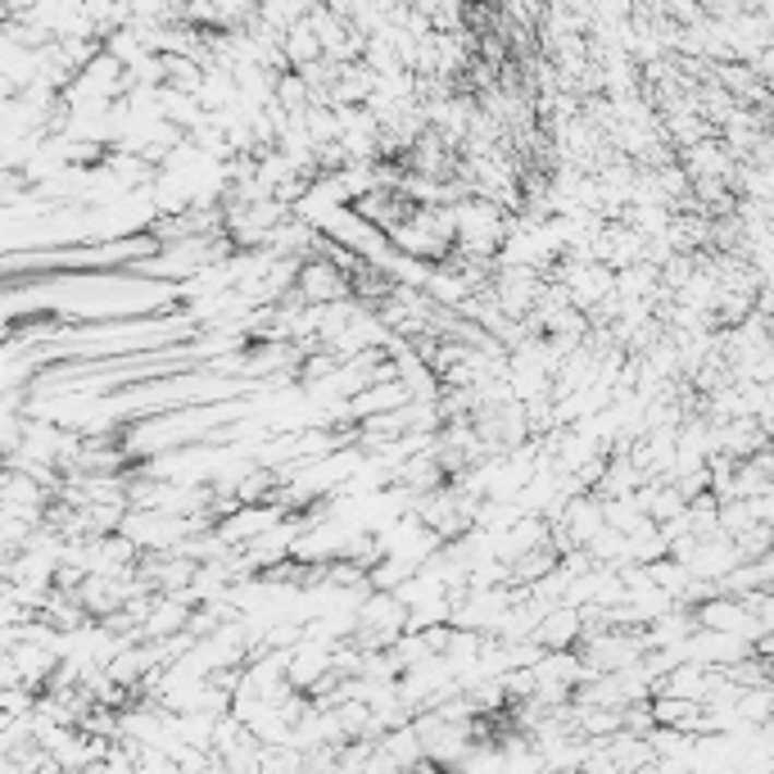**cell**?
<instances>
[{
	"mask_svg": "<svg viewBox=\"0 0 774 774\" xmlns=\"http://www.w3.org/2000/svg\"><path fill=\"white\" fill-rule=\"evenodd\" d=\"M290 299H299L303 308H326V303H335V299H349V282L340 276L326 259H308V263H299V276H295V295Z\"/></svg>",
	"mask_w": 774,
	"mask_h": 774,
	"instance_id": "1",
	"label": "cell"
},
{
	"mask_svg": "<svg viewBox=\"0 0 774 774\" xmlns=\"http://www.w3.org/2000/svg\"><path fill=\"white\" fill-rule=\"evenodd\" d=\"M282 55H286L290 73H299V69H308V64H318V59H322L318 37H313V27H308V19H299L295 27H286V37H282Z\"/></svg>",
	"mask_w": 774,
	"mask_h": 774,
	"instance_id": "2",
	"label": "cell"
},
{
	"mask_svg": "<svg viewBox=\"0 0 774 774\" xmlns=\"http://www.w3.org/2000/svg\"><path fill=\"white\" fill-rule=\"evenodd\" d=\"M575 634H580V616H575L571 607H552L544 621L535 626L531 639H535V643H548V647H567Z\"/></svg>",
	"mask_w": 774,
	"mask_h": 774,
	"instance_id": "3",
	"label": "cell"
}]
</instances>
